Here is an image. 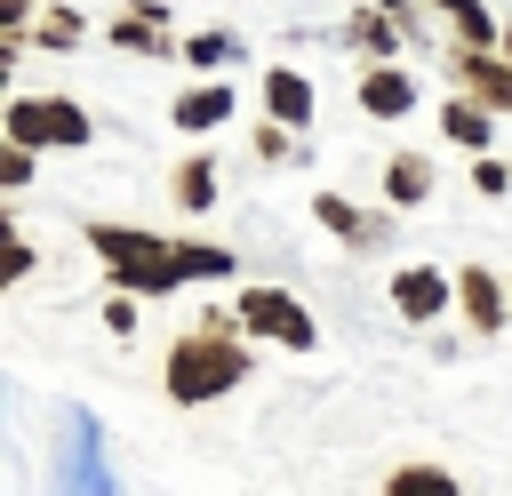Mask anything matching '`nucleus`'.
I'll list each match as a JSON object with an SVG mask.
<instances>
[{
    "label": "nucleus",
    "instance_id": "1",
    "mask_svg": "<svg viewBox=\"0 0 512 496\" xmlns=\"http://www.w3.org/2000/svg\"><path fill=\"white\" fill-rule=\"evenodd\" d=\"M248 376H256V336H248L240 320H192V328H176L168 352H160V392H168L176 408H208V400L240 392Z\"/></svg>",
    "mask_w": 512,
    "mask_h": 496
},
{
    "label": "nucleus",
    "instance_id": "2",
    "mask_svg": "<svg viewBox=\"0 0 512 496\" xmlns=\"http://www.w3.org/2000/svg\"><path fill=\"white\" fill-rule=\"evenodd\" d=\"M80 240H88V256L104 264V280H112V288H136L144 304H152V296L192 288V272H184V240H168V232H152V224L88 216V224H80Z\"/></svg>",
    "mask_w": 512,
    "mask_h": 496
},
{
    "label": "nucleus",
    "instance_id": "3",
    "mask_svg": "<svg viewBox=\"0 0 512 496\" xmlns=\"http://www.w3.org/2000/svg\"><path fill=\"white\" fill-rule=\"evenodd\" d=\"M0 136H16V144H40V152H80V144H96V112L80 104V96H8V112H0Z\"/></svg>",
    "mask_w": 512,
    "mask_h": 496
},
{
    "label": "nucleus",
    "instance_id": "4",
    "mask_svg": "<svg viewBox=\"0 0 512 496\" xmlns=\"http://www.w3.org/2000/svg\"><path fill=\"white\" fill-rule=\"evenodd\" d=\"M232 304H240V328H248L256 344H280V352H320V312H312L296 288H280V280H248Z\"/></svg>",
    "mask_w": 512,
    "mask_h": 496
},
{
    "label": "nucleus",
    "instance_id": "5",
    "mask_svg": "<svg viewBox=\"0 0 512 496\" xmlns=\"http://www.w3.org/2000/svg\"><path fill=\"white\" fill-rule=\"evenodd\" d=\"M312 224L336 240V248H352V256H376L384 240H400V208L392 200H352V192H312Z\"/></svg>",
    "mask_w": 512,
    "mask_h": 496
},
{
    "label": "nucleus",
    "instance_id": "6",
    "mask_svg": "<svg viewBox=\"0 0 512 496\" xmlns=\"http://www.w3.org/2000/svg\"><path fill=\"white\" fill-rule=\"evenodd\" d=\"M384 304H392L408 328H440V320L456 312V272H440V264H400V272L384 280Z\"/></svg>",
    "mask_w": 512,
    "mask_h": 496
},
{
    "label": "nucleus",
    "instance_id": "7",
    "mask_svg": "<svg viewBox=\"0 0 512 496\" xmlns=\"http://www.w3.org/2000/svg\"><path fill=\"white\" fill-rule=\"evenodd\" d=\"M456 320L464 336H504L512 328V288L496 264H456Z\"/></svg>",
    "mask_w": 512,
    "mask_h": 496
},
{
    "label": "nucleus",
    "instance_id": "8",
    "mask_svg": "<svg viewBox=\"0 0 512 496\" xmlns=\"http://www.w3.org/2000/svg\"><path fill=\"white\" fill-rule=\"evenodd\" d=\"M232 112H240V96H232V80H224V72H192V80L176 88V104H168L176 136H192V144H200V136H216Z\"/></svg>",
    "mask_w": 512,
    "mask_h": 496
},
{
    "label": "nucleus",
    "instance_id": "9",
    "mask_svg": "<svg viewBox=\"0 0 512 496\" xmlns=\"http://www.w3.org/2000/svg\"><path fill=\"white\" fill-rule=\"evenodd\" d=\"M440 56H448V88H472L480 104L512 112V56H504V48H464V40H448Z\"/></svg>",
    "mask_w": 512,
    "mask_h": 496
},
{
    "label": "nucleus",
    "instance_id": "10",
    "mask_svg": "<svg viewBox=\"0 0 512 496\" xmlns=\"http://www.w3.org/2000/svg\"><path fill=\"white\" fill-rule=\"evenodd\" d=\"M256 112H272V120H288V128H312V120H320V80L296 72V64H264V72H256Z\"/></svg>",
    "mask_w": 512,
    "mask_h": 496
},
{
    "label": "nucleus",
    "instance_id": "11",
    "mask_svg": "<svg viewBox=\"0 0 512 496\" xmlns=\"http://www.w3.org/2000/svg\"><path fill=\"white\" fill-rule=\"evenodd\" d=\"M416 72L400 64V56H376V64H360V112L368 120H408L416 112Z\"/></svg>",
    "mask_w": 512,
    "mask_h": 496
},
{
    "label": "nucleus",
    "instance_id": "12",
    "mask_svg": "<svg viewBox=\"0 0 512 496\" xmlns=\"http://www.w3.org/2000/svg\"><path fill=\"white\" fill-rule=\"evenodd\" d=\"M496 104H480L472 88H448V104H440V136L456 144V152H496Z\"/></svg>",
    "mask_w": 512,
    "mask_h": 496
},
{
    "label": "nucleus",
    "instance_id": "13",
    "mask_svg": "<svg viewBox=\"0 0 512 496\" xmlns=\"http://www.w3.org/2000/svg\"><path fill=\"white\" fill-rule=\"evenodd\" d=\"M336 48H352L360 64H376V56H400V48H408V32L392 24V8H384V0H368V8H352V16L336 24Z\"/></svg>",
    "mask_w": 512,
    "mask_h": 496
},
{
    "label": "nucleus",
    "instance_id": "14",
    "mask_svg": "<svg viewBox=\"0 0 512 496\" xmlns=\"http://www.w3.org/2000/svg\"><path fill=\"white\" fill-rule=\"evenodd\" d=\"M216 176H224V168H216V152H184V160L168 168V200H176L184 216H208V208H216V192H224Z\"/></svg>",
    "mask_w": 512,
    "mask_h": 496
},
{
    "label": "nucleus",
    "instance_id": "15",
    "mask_svg": "<svg viewBox=\"0 0 512 496\" xmlns=\"http://www.w3.org/2000/svg\"><path fill=\"white\" fill-rule=\"evenodd\" d=\"M176 56H184V64H192V72H232V64H240V56H248V40H240V32H232V24H192V32H184V48H176Z\"/></svg>",
    "mask_w": 512,
    "mask_h": 496
},
{
    "label": "nucleus",
    "instance_id": "16",
    "mask_svg": "<svg viewBox=\"0 0 512 496\" xmlns=\"http://www.w3.org/2000/svg\"><path fill=\"white\" fill-rule=\"evenodd\" d=\"M432 184H440V176H432V152H392V160H384V200H392V208H424Z\"/></svg>",
    "mask_w": 512,
    "mask_h": 496
},
{
    "label": "nucleus",
    "instance_id": "17",
    "mask_svg": "<svg viewBox=\"0 0 512 496\" xmlns=\"http://www.w3.org/2000/svg\"><path fill=\"white\" fill-rule=\"evenodd\" d=\"M88 40V16L72 8V0H40V24H32V48L40 56H72Z\"/></svg>",
    "mask_w": 512,
    "mask_h": 496
},
{
    "label": "nucleus",
    "instance_id": "18",
    "mask_svg": "<svg viewBox=\"0 0 512 496\" xmlns=\"http://www.w3.org/2000/svg\"><path fill=\"white\" fill-rule=\"evenodd\" d=\"M432 8H440L448 40H464V48H496V40H504V24H496L480 0H432Z\"/></svg>",
    "mask_w": 512,
    "mask_h": 496
},
{
    "label": "nucleus",
    "instance_id": "19",
    "mask_svg": "<svg viewBox=\"0 0 512 496\" xmlns=\"http://www.w3.org/2000/svg\"><path fill=\"white\" fill-rule=\"evenodd\" d=\"M248 152H256L264 168H288V160H304V128H288V120L256 112V128H248Z\"/></svg>",
    "mask_w": 512,
    "mask_h": 496
},
{
    "label": "nucleus",
    "instance_id": "20",
    "mask_svg": "<svg viewBox=\"0 0 512 496\" xmlns=\"http://www.w3.org/2000/svg\"><path fill=\"white\" fill-rule=\"evenodd\" d=\"M464 480L448 472V464H392L384 472V496H456Z\"/></svg>",
    "mask_w": 512,
    "mask_h": 496
},
{
    "label": "nucleus",
    "instance_id": "21",
    "mask_svg": "<svg viewBox=\"0 0 512 496\" xmlns=\"http://www.w3.org/2000/svg\"><path fill=\"white\" fill-rule=\"evenodd\" d=\"M184 272H192V280H232L240 256H232L224 240H184Z\"/></svg>",
    "mask_w": 512,
    "mask_h": 496
},
{
    "label": "nucleus",
    "instance_id": "22",
    "mask_svg": "<svg viewBox=\"0 0 512 496\" xmlns=\"http://www.w3.org/2000/svg\"><path fill=\"white\" fill-rule=\"evenodd\" d=\"M32 168H40V144H16V136H8V144H0V192L16 200V192L32 184Z\"/></svg>",
    "mask_w": 512,
    "mask_h": 496
},
{
    "label": "nucleus",
    "instance_id": "23",
    "mask_svg": "<svg viewBox=\"0 0 512 496\" xmlns=\"http://www.w3.org/2000/svg\"><path fill=\"white\" fill-rule=\"evenodd\" d=\"M136 304H144L136 288H112V296L96 304V320H104V336H136V328H144V312H136Z\"/></svg>",
    "mask_w": 512,
    "mask_h": 496
},
{
    "label": "nucleus",
    "instance_id": "24",
    "mask_svg": "<svg viewBox=\"0 0 512 496\" xmlns=\"http://www.w3.org/2000/svg\"><path fill=\"white\" fill-rule=\"evenodd\" d=\"M0 240H8V288H24V280H32V272H40V248H32V240H24V224H16V216H8V224H0Z\"/></svg>",
    "mask_w": 512,
    "mask_h": 496
},
{
    "label": "nucleus",
    "instance_id": "25",
    "mask_svg": "<svg viewBox=\"0 0 512 496\" xmlns=\"http://www.w3.org/2000/svg\"><path fill=\"white\" fill-rule=\"evenodd\" d=\"M472 192H480V200H504V192H512V160H504V152H472Z\"/></svg>",
    "mask_w": 512,
    "mask_h": 496
},
{
    "label": "nucleus",
    "instance_id": "26",
    "mask_svg": "<svg viewBox=\"0 0 512 496\" xmlns=\"http://www.w3.org/2000/svg\"><path fill=\"white\" fill-rule=\"evenodd\" d=\"M40 24V0H0V40H32Z\"/></svg>",
    "mask_w": 512,
    "mask_h": 496
},
{
    "label": "nucleus",
    "instance_id": "27",
    "mask_svg": "<svg viewBox=\"0 0 512 496\" xmlns=\"http://www.w3.org/2000/svg\"><path fill=\"white\" fill-rule=\"evenodd\" d=\"M496 48H504V56H512V16H504V40H496Z\"/></svg>",
    "mask_w": 512,
    "mask_h": 496
}]
</instances>
